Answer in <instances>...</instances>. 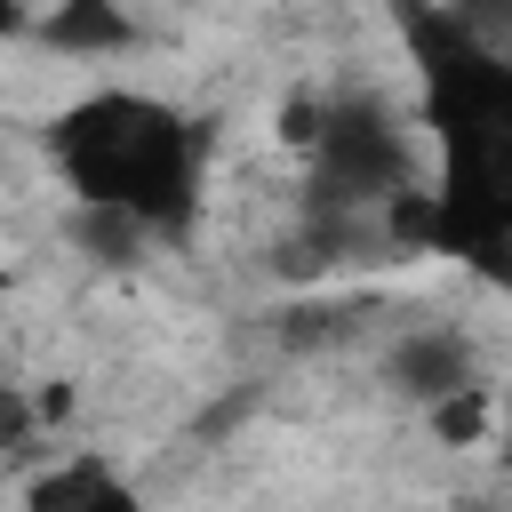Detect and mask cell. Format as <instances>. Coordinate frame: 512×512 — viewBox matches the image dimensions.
I'll return each mask as SVG.
<instances>
[{"label": "cell", "instance_id": "5bb4252c", "mask_svg": "<svg viewBox=\"0 0 512 512\" xmlns=\"http://www.w3.org/2000/svg\"><path fill=\"white\" fill-rule=\"evenodd\" d=\"M496 456H504V464H512V424H504V448H496Z\"/></svg>", "mask_w": 512, "mask_h": 512}, {"label": "cell", "instance_id": "6da1fadb", "mask_svg": "<svg viewBox=\"0 0 512 512\" xmlns=\"http://www.w3.org/2000/svg\"><path fill=\"white\" fill-rule=\"evenodd\" d=\"M400 24L448 144V184L432 192V248L480 264L488 280H512V64L472 48L440 0H400Z\"/></svg>", "mask_w": 512, "mask_h": 512}, {"label": "cell", "instance_id": "3957f363", "mask_svg": "<svg viewBox=\"0 0 512 512\" xmlns=\"http://www.w3.org/2000/svg\"><path fill=\"white\" fill-rule=\"evenodd\" d=\"M416 192V160H408V136L400 120L376 104V96H336L320 112V144H312V192L304 208H328V216H376L384 200Z\"/></svg>", "mask_w": 512, "mask_h": 512}, {"label": "cell", "instance_id": "7c38bea8", "mask_svg": "<svg viewBox=\"0 0 512 512\" xmlns=\"http://www.w3.org/2000/svg\"><path fill=\"white\" fill-rule=\"evenodd\" d=\"M32 408H40V424H56V416H72V384H48V392H40Z\"/></svg>", "mask_w": 512, "mask_h": 512}, {"label": "cell", "instance_id": "7a4b0ae2", "mask_svg": "<svg viewBox=\"0 0 512 512\" xmlns=\"http://www.w3.org/2000/svg\"><path fill=\"white\" fill-rule=\"evenodd\" d=\"M48 152H56V168L72 176V192L88 208H128L152 232H184L192 184H200V136L160 96L96 88L72 112H56Z\"/></svg>", "mask_w": 512, "mask_h": 512}, {"label": "cell", "instance_id": "52a82bcc", "mask_svg": "<svg viewBox=\"0 0 512 512\" xmlns=\"http://www.w3.org/2000/svg\"><path fill=\"white\" fill-rule=\"evenodd\" d=\"M104 488H112V464L104 456H72V464H56V472H40L24 488V512H88Z\"/></svg>", "mask_w": 512, "mask_h": 512}, {"label": "cell", "instance_id": "5b68a950", "mask_svg": "<svg viewBox=\"0 0 512 512\" xmlns=\"http://www.w3.org/2000/svg\"><path fill=\"white\" fill-rule=\"evenodd\" d=\"M40 40H48V48H64V56H112V48H128V40H136V24H128V8H120V0H48Z\"/></svg>", "mask_w": 512, "mask_h": 512}, {"label": "cell", "instance_id": "277c9868", "mask_svg": "<svg viewBox=\"0 0 512 512\" xmlns=\"http://www.w3.org/2000/svg\"><path fill=\"white\" fill-rule=\"evenodd\" d=\"M384 384H392L400 400H416V408H440L448 392L480 384V368H472V344H464L456 328H416V336H400V344L384 352Z\"/></svg>", "mask_w": 512, "mask_h": 512}, {"label": "cell", "instance_id": "8992f818", "mask_svg": "<svg viewBox=\"0 0 512 512\" xmlns=\"http://www.w3.org/2000/svg\"><path fill=\"white\" fill-rule=\"evenodd\" d=\"M144 240H152V224H144V216L72 200V248H80L88 264H136V248H144Z\"/></svg>", "mask_w": 512, "mask_h": 512}, {"label": "cell", "instance_id": "8fae6325", "mask_svg": "<svg viewBox=\"0 0 512 512\" xmlns=\"http://www.w3.org/2000/svg\"><path fill=\"white\" fill-rule=\"evenodd\" d=\"M48 0H0V32H40Z\"/></svg>", "mask_w": 512, "mask_h": 512}, {"label": "cell", "instance_id": "30bf717a", "mask_svg": "<svg viewBox=\"0 0 512 512\" xmlns=\"http://www.w3.org/2000/svg\"><path fill=\"white\" fill-rule=\"evenodd\" d=\"M32 424H40V408H32V392H24V384H0V448H16V440H32Z\"/></svg>", "mask_w": 512, "mask_h": 512}, {"label": "cell", "instance_id": "9c48e42d", "mask_svg": "<svg viewBox=\"0 0 512 512\" xmlns=\"http://www.w3.org/2000/svg\"><path fill=\"white\" fill-rule=\"evenodd\" d=\"M440 8H448V24H456L472 48H488V56L512 48V0H440Z\"/></svg>", "mask_w": 512, "mask_h": 512}, {"label": "cell", "instance_id": "4fadbf2b", "mask_svg": "<svg viewBox=\"0 0 512 512\" xmlns=\"http://www.w3.org/2000/svg\"><path fill=\"white\" fill-rule=\"evenodd\" d=\"M88 512H144V504H136V488H120V480H112V488H104Z\"/></svg>", "mask_w": 512, "mask_h": 512}, {"label": "cell", "instance_id": "ba28073f", "mask_svg": "<svg viewBox=\"0 0 512 512\" xmlns=\"http://www.w3.org/2000/svg\"><path fill=\"white\" fill-rule=\"evenodd\" d=\"M424 416H432V440L440 448H472V440H488V384H464V392H448Z\"/></svg>", "mask_w": 512, "mask_h": 512}]
</instances>
